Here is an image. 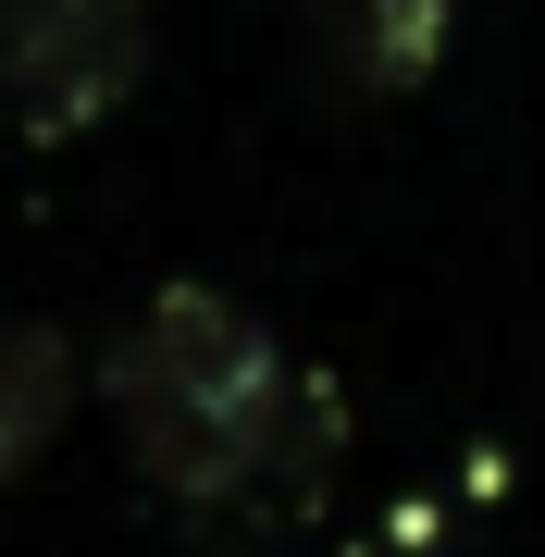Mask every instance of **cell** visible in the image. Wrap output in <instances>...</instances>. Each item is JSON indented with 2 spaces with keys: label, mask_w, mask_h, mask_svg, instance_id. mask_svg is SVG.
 <instances>
[{
  "label": "cell",
  "mask_w": 545,
  "mask_h": 557,
  "mask_svg": "<svg viewBox=\"0 0 545 557\" xmlns=\"http://www.w3.org/2000/svg\"><path fill=\"white\" fill-rule=\"evenodd\" d=\"M124 471L149 483L174 520H199L223 545H273L323 508L347 409L323 372H298L285 335L223 285H162L112 322V347L87 359Z\"/></svg>",
  "instance_id": "6da1fadb"
},
{
  "label": "cell",
  "mask_w": 545,
  "mask_h": 557,
  "mask_svg": "<svg viewBox=\"0 0 545 557\" xmlns=\"http://www.w3.org/2000/svg\"><path fill=\"white\" fill-rule=\"evenodd\" d=\"M149 75V0H0V112L38 149L87 137Z\"/></svg>",
  "instance_id": "7a4b0ae2"
},
{
  "label": "cell",
  "mask_w": 545,
  "mask_h": 557,
  "mask_svg": "<svg viewBox=\"0 0 545 557\" xmlns=\"http://www.w3.org/2000/svg\"><path fill=\"white\" fill-rule=\"evenodd\" d=\"M75 409H87V347L62 335V322L0 298V483L38 471V458L75 434Z\"/></svg>",
  "instance_id": "3957f363"
},
{
  "label": "cell",
  "mask_w": 545,
  "mask_h": 557,
  "mask_svg": "<svg viewBox=\"0 0 545 557\" xmlns=\"http://www.w3.org/2000/svg\"><path fill=\"white\" fill-rule=\"evenodd\" d=\"M335 38H360V62L335 75L347 100H397L446 38V0H360V13H335Z\"/></svg>",
  "instance_id": "277c9868"
}]
</instances>
